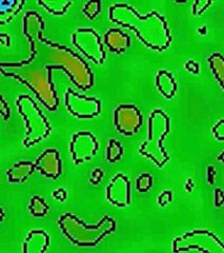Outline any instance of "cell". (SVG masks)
I'll list each match as a JSON object with an SVG mask.
<instances>
[{
  "label": "cell",
  "instance_id": "6da1fadb",
  "mask_svg": "<svg viewBox=\"0 0 224 253\" xmlns=\"http://www.w3.org/2000/svg\"><path fill=\"white\" fill-rule=\"evenodd\" d=\"M122 4L131 13L132 18L130 20L111 19L112 21L135 32L136 36L151 50L162 52L170 46L172 42L171 30L163 16L156 11L141 16L133 6Z\"/></svg>",
  "mask_w": 224,
  "mask_h": 253
},
{
  "label": "cell",
  "instance_id": "7a4b0ae2",
  "mask_svg": "<svg viewBox=\"0 0 224 253\" xmlns=\"http://www.w3.org/2000/svg\"><path fill=\"white\" fill-rule=\"evenodd\" d=\"M148 139L142 142L139 153L153 161L159 168L170 161L163 146V140L171 131V121L162 110L156 109L150 113L148 123Z\"/></svg>",
  "mask_w": 224,
  "mask_h": 253
},
{
  "label": "cell",
  "instance_id": "3957f363",
  "mask_svg": "<svg viewBox=\"0 0 224 253\" xmlns=\"http://www.w3.org/2000/svg\"><path fill=\"white\" fill-rule=\"evenodd\" d=\"M16 105L18 107V112L25 118L28 129L27 138L23 140V145L29 148L50 135L52 126L31 96L20 95Z\"/></svg>",
  "mask_w": 224,
  "mask_h": 253
},
{
  "label": "cell",
  "instance_id": "277c9868",
  "mask_svg": "<svg viewBox=\"0 0 224 253\" xmlns=\"http://www.w3.org/2000/svg\"><path fill=\"white\" fill-rule=\"evenodd\" d=\"M68 214L74 219L76 225L80 228V230H62V232L63 234H66V236L72 243L78 245V246L92 247L91 239L86 232H89L98 244L100 241L105 239L107 235L116 231L115 220L108 215L103 216L98 224L87 226L84 221L80 220L76 215L71 214V213H68Z\"/></svg>",
  "mask_w": 224,
  "mask_h": 253
},
{
  "label": "cell",
  "instance_id": "5b68a950",
  "mask_svg": "<svg viewBox=\"0 0 224 253\" xmlns=\"http://www.w3.org/2000/svg\"><path fill=\"white\" fill-rule=\"evenodd\" d=\"M66 107L71 114L78 118H93L101 112V102L96 97L80 95L69 88L66 93Z\"/></svg>",
  "mask_w": 224,
  "mask_h": 253
},
{
  "label": "cell",
  "instance_id": "8992f818",
  "mask_svg": "<svg viewBox=\"0 0 224 253\" xmlns=\"http://www.w3.org/2000/svg\"><path fill=\"white\" fill-rule=\"evenodd\" d=\"M143 123L140 110L135 105H120L114 111V125L118 132L125 136H133Z\"/></svg>",
  "mask_w": 224,
  "mask_h": 253
},
{
  "label": "cell",
  "instance_id": "52a82bcc",
  "mask_svg": "<svg viewBox=\"0 0 224 253\" xmlns=\"http://www.w3.org/2000/svg\"><path fill=\"white\" fill-rule=\"evenodd\" d=\"M99 144L96 137L89 131L76 133L71 141L70 150L76 165L91 161L98 151Z\"/></svg>",
  "mask_w": 224,
  "mask_h": 253
},
{
  "label": "cell",
  "instance_id": "ba28073f",
  "mask_svg": "<svg viewBox=\"0 0 224 253\" xmlns=\"http://www.w3.org/2000/svg\"><path fill=\"white\" fill-rule=\"evenodd\" d=\"M107 199L117 207L124 208L132 203L131 181L127 176L118 173L107 188Z\"/></svg>",
  "mask_w": 224,
  "mask_h": 253
},
{
  "label": "cell",
  "instance_id": "9c48e42d",
  "mask_svg": "<svg viewBox=\"0 0 224 253\" xmlns=\"http://www.w3.org/2000/svg\"><path fill=\"white\" fill-rule=\"evenodd\" d=\"M35 166L36 170L49 178L57 179L62 173V161L59 152L56 149H46L37 158Z\"/></svg>",
  "mask_w": 224,
  "mask_h": 253
},
{
  "label": "cell",
  "instance_id": "30bf717a",
  "mask_svg": "<svg viewBox=\"0 0 224 253\" xmlns=\"http://www.w3.org/2000/svg\"><path fill=\"white\" fill-rule=\"evenodd\" d=\"M187 235L194 237L196 240L195 243H187V244H182L180 246H177L173 249L174 252H180V251H190V250H197V251H202V252H213L210 247L205 246L206 243L215 244L220 246L224 250V243H222L218 236L207 231V230H194L191 232H187Z\"/></svg>",
  "mask_w": 224,
  "mask_h": 253
},
{
  "label": "cell",
  "instance_id": "8fae6325",
  "mask_svg": "<svg viewBox=\"0 0 224 253\" xmlns=\"http://www.w3.org/2000/svg\"><path fill=\"white\" fill-rule=\"evenodd\" d=\"M105 44L113 53H123L132 44L131 37L119 29H110L105 35Z\"/></svg>",
  "mask_w": 224,
  "mask_h": 253
},
{
  "label": "cell",
  "instance_id": "7c38bea8",
  "mask_svg": "<svg viewBox=\"0 0 224 253\" xmlns=\"http://www.w3.org/2000/svg\"><path fill=\"white\" fill-rule=\"evenodd\" d=\"M50 245V236L43 230H32L23 244V252L43 253Z\"/></svg>",
  "mask_w": 224,
  "mask_h": 253
},
{
  "label": "cell",
  "instance_id": "4fadbf2b",
  "mask_svg": "<svg viewBox=\"0 0 224 253\" xmlns=\"http://www.w3.org/2000/svg\"><path fill=\"white\" fill-rule=\"evenodd\" d=\"M156 86L166 99H172L177 91V83L173 74L166 70L159 71L156 75Z\"/></svg>",
  "mask_w": 224,
  "mask_h": 253
},
{
  "label": "cell",
  "instance_id": "5bb4252c",
  "mask_svg": "<svg viewBox=\"0 0 224 253\" xmlns=\"http://www.w3.org/2000/svg\"><path fill=\"white\" fill-rule=\"evenodd\" d=\"M36 166L34 163L28 161H21L14 165V167L6 171L7 179L11 184L13 183H25L30 175L33 174Z\"/></svg>",
  "mask_w": 224,
  "mask_h": 253
},
{
  "label": "cell",
  "instance_id": "9a60e30c",
  "mask_svg": "<svg viewBox=\"0 0 224 253\" xmlns=\"http://www.w3.org/2000/svg\"><path fill=\"white\" fill-rule=\"evenodd\" d=\"M212 72L224 91V56L220 53H214L207 58Z\"/></svg>",
  "mask_w": 224,
  "mask_h": 253
},
{
  "label": "cell",
  "instance_id": "2e32d148",
  "mask_svg": "<svg viewBox=\"0 0 224 253\" xmlns=\"http://www.w3.org/2000/svg\"><path fill=\"white\" fill-rule=\"evenodd\" d=\"M28 19H29V13H27L25 15V18H23V23H25V27H23V33H25L26 37L29 39V42L31 43V57L30 59L28 60H25V61H21V62H18V63H4V62H1V67H21V66H25V65H28V63L32 62L37 55V51H36V47H35V42L33 39H32L31 35L29 34L28 32Z\"/></svg>",
  "mask_w": 224,
  "mask_h": 253
},
{
  "label": "cell",
  "instance_id": "e0dca14e",
  "mask_svg": "<svg viewBox=\"0 0 224 253\" xmlns=\"http://www.w3.org/2000/svg\"><path fill=\"white\" fill-rule=\"evenodd\" d=\"M50 206L45 203V201L40 196H33L29 206L30 212L36 217H43L49 212Z\"/></svg>",
  "mask_w": 224,
  "mask_h": 253
},
{
  "label": "cell",
  "instance_id": "ac0fdd59",
  "mask_svg": "<svg viewBox=\"0 0 224 253\" xmlns=\"http://www.w3.org/2000/svg\"><path fill=\"white\" fill-rule=\"evenodd\" d=\"M123 147L121 142L112 138L109 141V146L107 148V160L110 163H116L123 155Z\"/></svg>",
  "mask_w": 224,
  "mask_h": 253
},
{
  "label": "cell",
  "instance_id": "d6986e66",
  "mask_svg": "<svg viewBox=\"0 0 224 253\" xmlns=\"http://www.w3.org/2000/svg\"><path fill=\"white\" fill-rule=\"evenodd\" d=\"M151 187H153V176L149 173H142L136 180V189L140 193L149 192Z\"/></svg>",
  "mask_w": 224,
  "mask_h": 253
},
{
  "label": "cell",
  "instance_id": "ffe728a7",
  "mask_svg": "<svg viewBox=\"0 0 224 253\" xmlns=\"http://www.w3.org/2000/svg\"><path fill=\"white\" fill-rule=\"evenodd\" d=\"M101 11V2L99 0L97 1H87L83 7L82 12L86 15L89 19H94Z\"/></svg>",
  "mask_w": 224,
  "mask_h": 253
},
{
  "label": "cell",
  "instance_id": "44dd1931",
  "mask_svg": "<svg viewBox=\"0 0 224 253\" xmlns=\"http://www.w3.org/2000/svg\"><path fill=\"white\" fill-rule=\"evenodd\" d=\"M212 3L213 2L211 0H209V1H200V0H197V1L193 4V14L196 16L202 15L207 9H209Z\"/></svg>",
  "mask_w": 224,
  "mask_h": 253
},
{
  "label": "cell",
  "instance_id": "7402d4cb",
  "mask_svg": "<svg viewBox=\"0 0 224 253\" xmlns=\"http://www.w3.org/2000/svg\"><path fill=\"white\" fill-rule=\"evenodd\" d=\"M38 4H40V5H42L44 9L47 11V12H50V13H52V14H54V15H58V16H61V15H65L66 13H67V11H68V9H69V6H71L72 5V1H68V3H67V5L65 6V7H60V9H52V7H50L49 5H47L45 2H43V1H38Z\"/></svg>",
  "mask_w": 224,
  "mask_h": 253
},
{
  "label": "cell",
  "instance_id": "603a6c76",
  "mask_svg": "<svg viewBox=\"0 0 224 253\" xmlns=\"http://www.w3.org/2000/svg\"><path fill=\"white\" fill-rule=\"evenodd\" d=\"M213 133L215 137L218 140L224 141V120L219 121L217 124L214 126Z\"/></svg>",
  "mask_w": 224,
  "mask_h": 253
},
{
  "label": "cell",
  "instance_id": "cb8c5ba5",
  "mask_svg": "<svg viewBox=\"0 0 224 253\" xmlns=\"http://www.w3.org/2000/svg\"><path fill=\"white\" fill-rule=\"evenodd\" d=\"M172 199H173V192L170 191V190H167V191H163L161 195L159 196L158 204L160 207H165L167 204L172 202Z\"/></svg>",
  "mask_w": 224,
  "mask_h": 253
},
{
  "label": "cell",
  "instance_id": "d4e9b609",
  "mask_svg": "<svg viewBox=\"0 0 224 253\" xmlns=\"http://www.w3.org/2000/svg\"><path fill=\"white\" fill-rule=\"evenodd\" d=\"M105 175V173L100 169V168H96L92 174H91V177H90V183L94 186L100 184V181L102 180V177Z\"/></svg>",
  "mask_w": 224,
  "mask_h": 253
},
{
  "label": "cell",
  "instance_id": "484cf974",
  "mask_svg": "<svg viewBox=\"0 0 224 253\" xmlns=\"http://www.w3.org/2000/svg\"><path fill=\"white\" fill-rule=\"evenodd\" d=\"M224 204V192L220 188L215 190V206L216 207H221Z\"/></svg>",
  "mask_w": 224,
  "mask_h": 253
},
{
  "label": "cell",
  "instance_id": "4316f807",
  "mask_svg": "<svg viewBox=\"0 0 224 253\" xmlns=\"http://www.w3.org/2000/svg\"><path fill=\"white\" fill-rule=\"evenodd\" d=\"M199 63L195 62L194 60H188L187 63H186V69L188 71V72L193 73L195 75L199 74Z\"/></svg>",
  "mask_w": 224,
  "mask_h": 253
},
{
  "label": "cell",
  "instance_id": "83f0119b",
  "mask_svg": "<svg viewBox=\"0 0 224 253\" xmlns=\"http://www.w3.org/2000/svg\"><path fill=\"white\" fill-rule=\"evenodd\" d=\"M67 196H68L67 191H66L65 189H62V188L56 190V191L53 192V197H54V199L58 200L60 202H65L67 200Z\"/></svg>",
  "mask_w": 224,
  "mask_h": 253
},
{
  "label": "cell",
  "instance_id": "f1b7e54d",
  "mask_svg": "<svg viewBox=\"0 0 224 253\" xmlns=\"http://www.w3.org/2000/svg\"><path fill=\"white\" fill-rule=\"evenodd\" d=\"M0 98H1V108H0V113H1V115L4 113V110H5V112H6V115H7V117H10V108H9V105H7V102L4 100V98H3V96L1 95V96H0Z\"/></svg>",
  "mask_w": 224,
  "mask_h": 253
},
{
  "label": "cell",
  "instance_id": "f546056e",
  "mask_svg": "<svg viewBox=\"0 0 224 253\" xmlns=\"http://www.w3.org/2000/svg\"><path fill=\"white\" fill-rule=\"evenodd\" d=\"M1 37L3 38V37H5L6 38V46H10V42H11V41H10V37H9V35H7V34H4V33H1ZM1 42L4 44L5 42H4V41H2V39H1Z\"/></svg>",
  "mask_w": 224,
  "mask_h": 253
},
{
  "label": "cell",
  "instance_id": "4dcf8cb0",
  "mask_svg": "<svg viewBox=\"0 0 224 253\" xmlns=\"http://www.w3.org/2000/svg\"><path fill=\"white\" fill-rule=\"evenodd\" d=\"M198 32H200V33H202V35H205L206 34V27H203L202 29H199Z\"/></svg>",
  "mask_w": 224,
  "mask_h": 253
},
{
  "label": "cell",
  "instance_id": "1f68e13d",
  "mask_svg": "<svg viewBox=\"0 0 224 253\" xmlns=\"http://www.w3.org/2000/svg\"><path fill=\"white\" fill-rule=\"evenodd\" d=\"M218 160L224 163V151H223V152H222V153H221V154L218 156Z\"/></svg>",
  "mask_w": 224,
  "mask_h": 253
},
{
  "label": "cell",
  "instance_id": "d6a6232c",
  "mask_svg": "<svg viewBox=\"0 0 224 253\" xmlns=\"http://www.w3.org/2000/svg\"><path fill=\"white\" fill-rule=\"evenodd\" d=\"M3 219H4V210H3V208L1 207V219H0V220L3 221Z\"/></svg>",
  "mask_w": 224,
  "mask_h": 253
}]
</instances>
